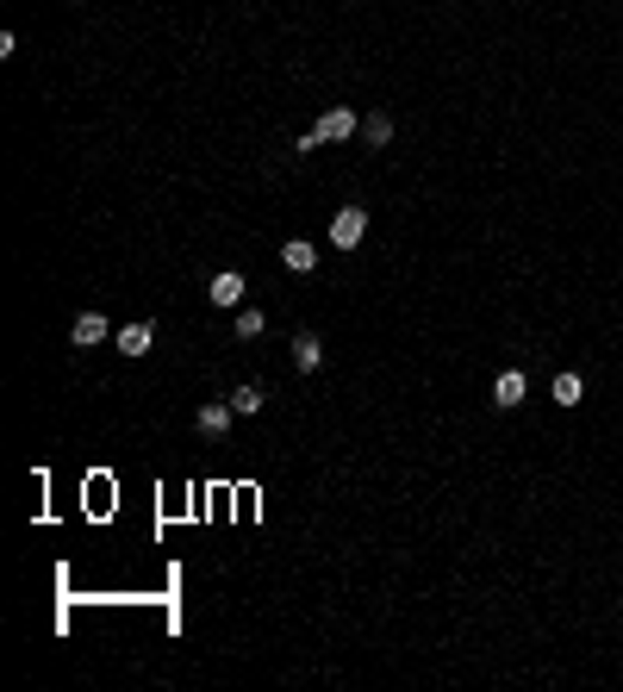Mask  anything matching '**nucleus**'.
Returning a JSON list of instances; mask_svg holds the SVG:
<instances>
[{"mask_svg":"<svg viewBox=\"0 0 623 692\" xmlns=\"http://www.w3.org/2000/svg\"><path fill=\"white\" fill-rule=\"evenodd\" d=\"M362 132V113H350V107H331V113H318V125L306 132V138H293V156H306V150H318V143H343Z\"/></svg>","mask_w":623,"mask_h":692,"instance_id":"nucleus-1","label":"nucleus"},{"mask_svg":"<svg viewBox=\"0 0 623 692\" xmlns=\"http://www.w3.org/2000/svg\"><path fill=\"white\" fill-rule=\"evenodd\" d=\"M107 337H113V331H107L100 312H82V318L69 324V343H75V350H94V343H107Z\"/></svg>","mask_w":623,"mask_h":692,"instance_id":"nucleus-5","label":"nucleus"},{"mask_svg":"<svg viewBox=\"0 0 623 692\" xmlns=\"http://www.w3.org/2000/svg\"><path fill=\"white\" fill-rule=\"evenodd\" d=\"M362 238H368V212H362V206L331 212V244H337V250H356Z\"/></svg>","mask_w":623,"mask_h":692,"instance_id":"nucleus-2","label":"nucleus"},{"mask_svg":"<svg viewBox=\"0 0 623 692\" xmlns=\"http://www.w3.org/2000/svg\"><path fill=\"white\" fill-rule=\"evenodd\" d=\"M231 406H238V418H255V412H262V387H238Z\"/></svg>","mask_w":623,"mask_h":692,"instance_id":"nucleus-13","label":"nucleus"},{"mask_svg":"<svg viewBox=\"0 0 623 692\" xmlns=\"http://www.w3.org/2000/svg\"><path fill=\"white\" fill-rule=\"evenodd\" d=\"M362 138H368L374 150H386V143H393V119H386V113H362Z\"/></svg>","mask_w":623,"mask_h":692,"instance_id":"nucleus-10","label":"nucleus"},{"mask_svg":"<svg viewBox=\"0 0 623 692\" xmlns=\"http://www.w3.org/2000/svg\"><path fill=\"white\" fill-rule=\"evenodd\" d=\"M212 306L238 312V306H244V275H219V281H212Z\"/></svg>","mask_w":623,"mask_h":692,"instance_id":"nucleus-9","label":"nucleus"},{"mask_svg":"<svg viewBox=\"0 0 623 692\" xmlns=\"http://www.w3.org/2000/svg\"><path fill=\"white\" fill-rule=\"evenodd\" d=\"M231 418H238V406H231V400H206L194 424H200V437H225V430H231Z\"/></svg>","mask_w":623,"mask_h":692,"instance_id":"nucleus-4","label":"nucleus"},{"mask_svg":"<svg viewBox=\"0 0 623 692\" xmlns=\"http://www.w3.org/2000/svg\"><path fill=\"white\" fill-rule=\"evenodd\" d=\"M281 263H287L293 275H312V269H318V250H312L306 238H287V250H281Z\"/></svg>","mask_w":623,"mask_h":692,"instance_id":"nucleus-6","label":"nucleus"},{"mask_svg":"<svg viewBox=\"0 0 623 692\" xmlns=\"http://www.w3.org/2000/svg\"><path fill=\"white\" fill-rule=\"evenodd\" d=\"M113 343H119V356H131V362H137V356H150V343H156V324H150V318H137V324H125Z\"/></svg>","mask_w":623,"mask_h":692,"instance_id":"nucleus-3","label":"nucleus"},{"mask_svg":"<svg viewBox=\"0 0 623 692\" xmlns=\"http://www.w3.org/2000/svg\"><path fill=\"white\" fill-rule=\"evenodd\" d=\"M262 331H268V318H262V312H255V306H238V337H262Z\"/></svg>","mask_w":623,"mask_h":692,"instance_id":"nucleus-12","label":"nucleus"},{"mask_svg":"<svg viewBox=\"0 0 623 692\" xmlns=\"http://www.w3.org/2000/svg\"><path fill=\"white\" fill-rule=\"evenodd\" d=\"M493 406H505V412H511V406H523V375H517V368H505V375H498Z\"/></svg>","mask_w":623,"mask_h":692,"instance_id":"nucleus-8","label":"nucleus"},{"mask_svg":"<svg viewBox=\"0 0 623 692\" xmlns=\"http://www.w3.org/2000/svg\"><path fill=\"white\" fill-rule=\"evenodd\" d=\"M549 394H555V406H580L586 381H580V375H555V387H549Z\"/></svg>","mask_w":623,"mask_h":692,"instance_id":"nucleus-11","label":"nucleus"},{"mask_svg":"<svg viewBox=\"0 0 623 692\" xmlns=\"http://www.w3.org/2000/svg\"><path fill=\"white\" fill-rule=\"evenodd\" d=\"M318 362H324V343H318V331H299V337H293V368H306V375H312Z\"/></svg>","mask_w":623,"mask_h":692,"instance_id":"nucleus-7","label":"nucleus"}]
</instances>
